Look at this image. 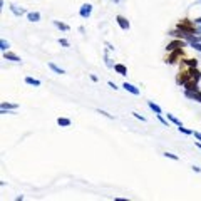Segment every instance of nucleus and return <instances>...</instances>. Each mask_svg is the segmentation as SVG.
<instances>
[{
	"instance_id": "1",
	"label": "nucleus",
	"mask_w": 201,
	"mask_h": 201,
	"mask_svg": "<svg viewBox=\"0 0 201 201\" xmlns=\"http://www.w3.org/2000/svg\"><path fill=\"white\" fill-rule=\"evenodd\" d=\"M184 96L188 97V99H193V101L201 102V92H198V89H196V91H186Z\"/></svg>"
},
{
	"instance_id": "2",
	"label": "nucleus",
	"mask_w": 201,
	"mask_h": 201,
	"mask_svg": "<svg viewBox=\"0 0 201 201\" xmlns=\"http://www.w3.org/2000/svg\"><path fill=\"white\" fill-rule=\"evenodd\" d=\"M79 14H81V17L87 19V17H89V15L92 14V5H91V3H86V5H82V7H81V12H79Z\"/></svg>"
},
{
	"instance_id": "3",
	"label": "nucleus",
	"mask_w": 201,
	"mask_h": 201,
	"mask_svg": "<svg viewBox=\"0 0 201 201\" xmlns=\"http://www.w3.org/2000/svg\"><path fill=\"white\" fill-rule=\"evenodd\" d=\"M188 74H189V79H193V81H196V82L200 81V77H201V72H198V70H196L194 67H191V69L188 70Z\"/></svg>"
},
{
	"instance_id": "4",
	"label": "nucleus",
	"mask_w": 201,
	"mask_h": 201,
	"mask_svg": "<svg viewBox=\"0 0 201 201\" xmlns=\"http://www.w3.org/2000/svg\"><path fill=\"white\" fill-rule=\"evenodd\" d=\"M116 20H117V24L121 25V29H124V30H127V29H129V22H127V20L124 19V17L117 15V17H116Z\"/></svg>"
},
{
	"instance_id": "5",
	"label": "nucleus",
	"mask_w": 201,
	"mask_h": 201,
	"mask_svg": "<svg viewBox=\"0 0 201 201\" xmlns=\"http://www.w3.org/2000/svg\"><path fill=\"white\" fill-rule=\"evenodd\" d=\"M126 89V91H129V92H131V94H134V96H137V94H139V89H137V87H134L133 84H129V82H124V86H122Z\"/></svg>"
},
{
	"instance_id": "6",
	"label": "nucleus",
	"mask_w": 201,
	"mask_h": 201,
	"mask_svg": "<svg viewBox=\"0 0 201 201\" xmlns=\"http://www.w3.org/2000/svg\"><path fill=\"white\" fill-rule=\"evenodd\" d=\"M184 89H186V91H196V89H198V84H196V81H188V82H186V84H184Z\"/></svg>"
},
{
	"instance_id": "7",
	"label": "nucleus",
	"mask_w": 201,
	"mask_h": 201,
	"mask_svg": "<svg viewBox=\"0 0 201 201\" xmlns=\"http://www.w3.org/2000/svg\"><path fill=\"white\" fill-rule=\"evenodd\" d=\"M3 57H5V60H12V62H20V59L15 55V54H9V52H5L3 54Z\"/></svg>"
},
{
	"instance_id": "8",
	"label": "nucleus",
	"mask_w": 201,
	"mask_h": 201,
	"mask_svg": "<svg viewBox=\"0 0 201 201\" xmlns=\"http://www.w3.org/2000/svg\"><path fill=\"white\" fill-rule=\"evenodd\" d=\"M27 17H29L30 22H39V19H40V14H39V12H30Z\"/></svg>"
},
{
	"instance_id": "9",
	"label": "nucleus",
	"mask_w": 201,
	"mask_h": 201,
	"mask_svg": "<svg viewBox=\"0 0 201 201\" xmlns=\"http://www.w3.org/2000/svg\"><path fill=\"white\" fill-rule=\"evenodd\" d=\"M178 47H183V42H181V40H176V42L169 44L166 49H168V50H174V49H178Z\"/></svg>"
},
{
	"instance_id": "10",
	"label": "nucleus",
	"mask_w": 201,
	"mask_h": 201,
	"mask_svg": "<svg viewBox=\"0 0 201 201\" xmlns=\"http://www.w3.org/2000/svg\"><path fill=\"white\" fill-rule=\"evenodd\" d=\"M114 70H116V72H119L121 76H126V72H127V69H126L124 66H121V64H117V66H114Z\"/></svg>"
},
{
	"instance_id": "11",
	"label": "nucleus",
	"mask_w": 201,
	"mask_h": 201,
	"mask_svg": "<svg viewBox=\"0 0 201 201\" xmlns=\"http://www.w3.org/2000/svg\"><path fill=\"white\" fill-rule=\"evenodd\" d=\"M59 126H70V119H66V117H59L57 119Z\"/></svg>"
},
{
	"instance_id": "12",
	"label": "nucleus",
	"mask_w": 201,
	"mask_h": 201,
	"mask_svg": "<svg viewBox=\"0 0 201 201\" xmlns=\"http://www.w3.org/2000/svg\"><path fill=\"white\" fill-rule=\"evenodd\" d=\"M49 67H50V69H52V70H54L55 74H64V69H60V67H57L55 64H52V62L49 64Z\"/></svg>"
},
{
	"instance_id": "13",
	"label": "nucleus",
	"mask_w": 201,
	"mask_h": 201,
	"mask_svg": "<svg viewBox=\"0 0 201 201\" xmlns=\"http://www.w3.org/2000/svg\"><path fill=\"white\" fill-rule=\"evenodd\" d=\"M148 106H149V107L153 109V111H154V112H156V114H161V107H159V106H156V104H154V102H151V101L148 102Z\"/></svg>"
},
{
	"instance_id": "14",
	"label": "nucleus",
	"mask_w": 201,
	"mask_h": 201,
	"mask_svg": "<svg viewBox=\"0 0 201 201\" xmlns=\"http://www.w3.org/2000/svg\"><path fill=\"white\" fill-rule=\"evenodd\" d=\"M25 82H27V84H30V86H40V81H37V79H32V77H27V79H25Z\"/></svg>"
},
{
	"instance_id": "15",
	"label": "nucleus",
	"mask_w": 201,
	"mask_h": 201,
	"mask_svg": "<svg viewBox=\"0 0 201 201\" xmlns=\"http://www.w3.org/2000/svg\"><path fill=\"white\" fill-rule=\"evenodd\" d=\"M168 119H169L171 122H174V124L178 126V127H179V126H183V124H181V121H178V119H176V117H174L173 114H168Z\"/></svg>"
},
{
	"instance_id": "16",
	"label": "nucleus",
	"mask_w": 201,
	"mask_h": 201,
	"mask_svg": "<svg viewBox=\"0 0 201 201\" xmlns=\"http://www.w3.org/2000/svg\"><path fill=\"white\" fill-rule=\"evenodd\" d=\"M9 47H10V44L5 40V39H2V40H0V49H2V50H7Z\"/></svg>"
},
{
	"instance_id": "17",
	"label": "nucleus",
	"mask_w": 201,
	"mask_h": 201,
	"mask_svg": "<svg viewBox=\"0 0 201 201\" xmlns=\"http://www.w3.org/2000/svg\"><path fill=\"white\" fill-rule=\"evenodd\" d=\"M10 9H12V12H14V14H15V15H22V14H24V9H17V7H15V5H12V7H10Z\"/></svg>"
},
{
	"instance_id": "18",
	"label": "nucleus",
	"mask_w": 201,
	"mask_h": 201,
	"mask_svg": "<svg viewBox=\"0 0 201 201\" xmlns=\"http://www.w3.org/2000/svg\"><path fill=\"white\" fill-rule=\"evenodd\" d=\"M54 24H55V27H59L60 30H69V27H67L66 24H60V22H57V20H55Z\"/></svg>"
},
{
	"instance_id": "19",
	"label": "nucleus",
	"mask_w": 201,
	"mask_h": 201,
	"mask_svg": "<svg viewBox=\"0 0 201 201\" xmlns=\"http://www.w3.org/2000/svg\"><path fill=\"white\" fill-rule=\"evenodd\" d=\"M5 109H17V106L15 104H2V111H5Z\"/></svg>"
},
{
	"instance_id": "20",
	"label": "nucleus",
	"mask_w": 201,
	"mask_h": 201,
	"mask_svg": "<svg viewBox=\"0 0 201 201\" xmlns=\"http://www.w3.org/2000/svg\"><path fill=\"white\" fill-rule=\"evenodd\" d=\"M178 129H179V133H184V134H193V131H189V129H186V127H183V126H179Z\"/></svg>"
},
{
	"instance_id": "21",
	"label": "nucleus",
	"mask_w": 201,
	"mask_h": 201,
	"mask_svg": "<svg viewBox=\"0 0 201 201\" xmlns=\"http://www.w3.org/2000/svg\"><path fill=\"white\" fill-rule=\"evenodd\" d=\"M191 45H193V49H196V50H200V52H201V44H198V42H194V40H193Z\"/></svg>"
},
{
	"instance_id": "22",
	"label": "nucleus",
	"mask_w": 201,
	"mask_h": 201,
	"mask_svg": "<svg viewBox=\"0 0 201 201\" xmlns=\"http://www.w3.org/2000/svg\"><path fill=\"white\" fill-rule=\"evenodd\" d=\"M164 156H166V158H169V159H174V161L178 159V156H176V154H171V153H164Z\"/></svg>"
},
{
	"instance_id": "23",
	"label": "nucleus",
	"mask_w": 201,
	"mask_h": 201,
	"mask_svg": "<svg viewBox=\"0 0 201 201\" xmlns=\"http://www.w3.org/2000/svg\"><path fill=\"white\" fill-rule=\"evenodd\" d=\"M186 64H188L189 67H196V60H193V59H188V60H186Z\"/></svg>"
},
{
	"instance_id": "24",
	"label": "nucleus",
	"mask_w": 201,
	"mask_h": 201,
	"mask_svg": "<svg viewBox=\"0 0 201 201\" xmlns=\"http://www.w3.org/2000/svg\"><path fill=\"white\" fill-rule=\"evenodd\" d=\"M59 44H60V45H64V47H69V42H67L66 39H59Z\"/></svg>"
},
{
	"instance_id": "25",
	"label": "nucleus",
	"mask_w": 201,
	"mask_h": 201,
	"mask_svg": "<svg viewBox=\"0 0 201 201\" xmlns=\"http://www.w3.org/2000/svg\"><path fill=\"white\" fill-rule=\"evenodd\" d=\"M134 117H137V119H141V121H146V117H143L141 114H136V112H134Z\"/></svg>"
},
{
	"instance_id": "26",
	"label": "nucleus",
	"mask_w": 201,
	"mask_h": 201,
	"mask_svg": "<svg viewBox=\"0 0 201 201\" xmlns=\"http://www.w3.org/2000/svg\"><path fill=\"white\" fill-rule=\"evenodd\" d=\"M193 134H194V137H196V139H200V141H201V133H193Z\"/></svg>"
},
{
	"instance_id": "27",
	"label": "nucleus",
	"mask_w": 201,
	"mask_h": 201,
	"mask_svg": "<svg viewBox=\"0 0 201 201\" xmlns=\"http://www.w3.org/2000/svg\"><path fill=\"white\" fill-rule=\"evenodd\" d=\"M198 148H200V149H201V143H200V144H198Z\"/></svg>"
}]
</instances>
